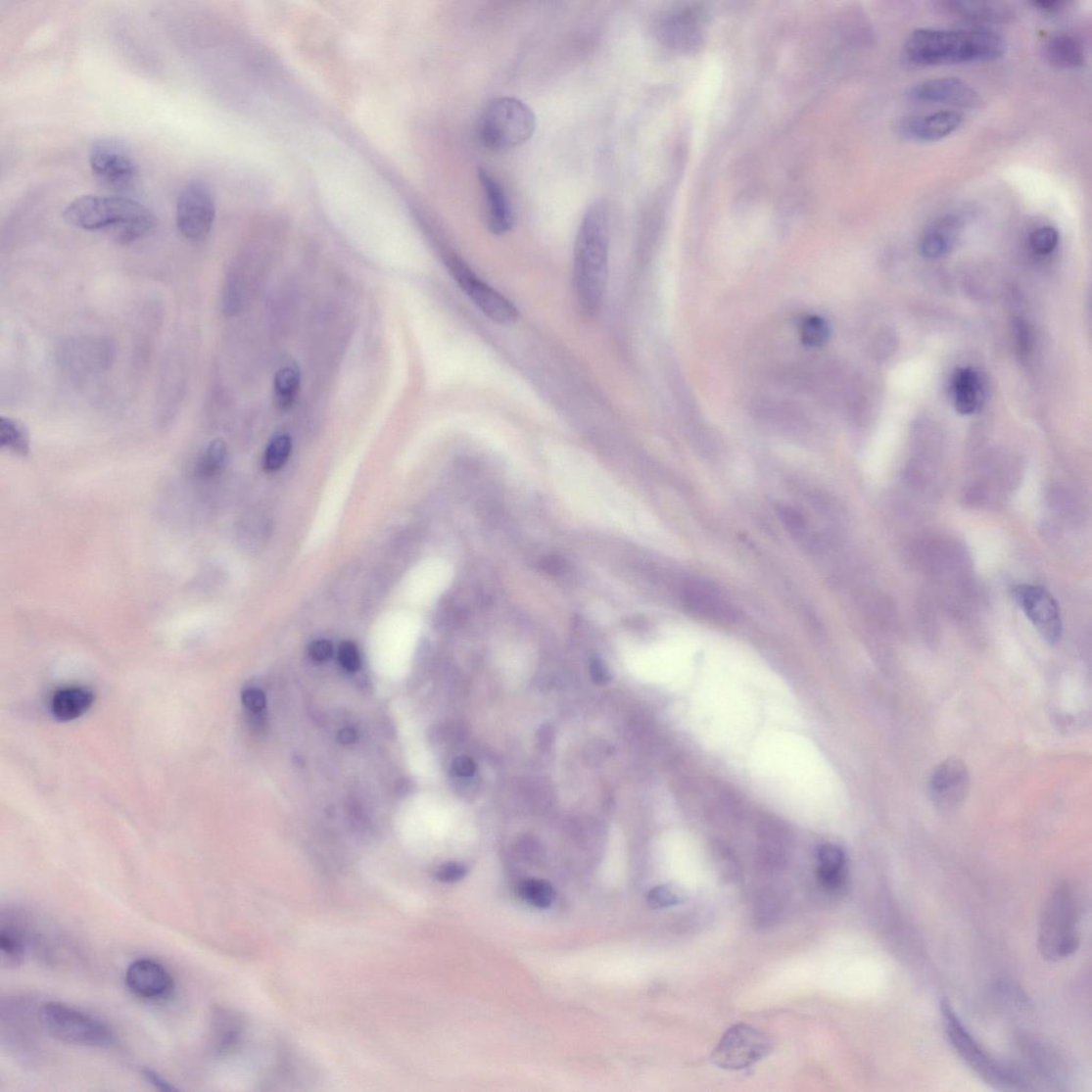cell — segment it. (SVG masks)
<instances>
[{
	"label": "cell",
	"instance_id": "26",
	"mask_svg": "<svg viewBox=\"0 0 1092 1092\" xmlns=\"http://www.w3.org/2000/svg\"><path fill=\"white\" fill-rule=\"evenodd\" d=\"M947 7L957 16L971 21L1001 23L1012 18L1011 10L1000 4L954 2Z\"/></svg>",
	"mask_w": 1092,
	"mask_h": 1092
},
{
	"label": "cell",
	"instance_id": "12",
	"mask_svg": "<svg viewBox=\"0 0 1092 1092\" xmlns=\"http://www.w3.org/2000/svg\"><path fill=\"white\" fill-rule=\"evenodd\" d=\"M1014 597L1043 640L1051 644L1061 640L1063 622L1060 607L1045 588L1018 586L1014 590Z\"/></svg>",
	"mask_w": 1092,
	"mask_h": 1092
},
{
	"label": "cell",
	"instance_id": "21",
	"mask_svg": "<svg viewBox=\"0 0 1092 1092\" xmlns=\"http://www.w3.org/2000/svg\"><path fill=\"white\" fill-rule=\"evenodd\" d=\"M952 393L957 411L964 415L977 412L985 401V388L981 378L977 371L970 367L955 370Z\"/></svg>",
	"mask_w": 1092,
	"mask_h": 1092
},
{
	"label": "cell",
	"instance_id": "34",
	"mask_svg": "<svg viewBox=\"0 0 1092 1092\" xmlns=\"http://www.w3.org/2000/svg\"><path fill=\"white\" fill-rule=\"evenodd\" d=\"M683 897L671 886L659 885L647 893L646 902L653 909H664L681 904Z\"/></svg>",
	"mask_w": 1092,
	"mask_h": 1092
},
{
	"label": "cell",
	"instance_id": "22",
	"mask_svg": "<svg viewBox=\"0 0 1092 1092\" xmlns=\"http://www.w3.org/2000/svg\"><path fill=\"white\" fill-rule=\"evenodd\" d=\"M818 878L831 892L841 890L847 878V861L842 848L833 844L822 845L818 853Z\"/></svg>",
	"mask_w": 1092,
	"mask_h": 1092
},
{
	"label": "cell",
	"instance_id": "4",
	"mask_svg": "<svg viewBox=\"0 0 1092 1092\" xmlns=\"http://www.w3.org/2000/svg\"><path fill=\"white\" fill-rule=\"evenodd\" d=\"M941 1022L950 1045L972 1071L983 1082L998 1090L1027 1089V1078L1018 1068L1005 1064L983 1049L954 1010L944 999L940 1003Z\"/></svg>",
	"mask_w": 1092,
	"mask_h": 1092
},
{
	"label": "cell",
	"instance_id": "31",
	"mask_svg": "<svg viewBox=\"0 0 1092 1092\" xmlns=\"http://www.w3.org/2000/svg\"><path fill=\"white\" fill-rule=\"evenodd\" d=\"M293 442L286 435L275 437L263 455V469L267 472H277L287 462L292 453Z\"/></svg>",
	"mask_w": 1092,
	"mask_h": 1092
},
{
	"label": "cell",
	"instance_id": "14",
	"mask_svg": "<svg viewBox=\"0 0 1092 1092\" xmlns=\"http://www.w3.org/2000/svg\"><path fill=\"white\" fill-rule=\"evenodd\" d=\"M910 101L930 104H950L963 108H978L981 98L973 87L966 81L953 78H937L918 83L907 92Z\"/></svg>",
	"mask_w": 1092,
	"mask_h": 1092
},
{
	"label": "cell",
	"instance_id": "3",
	"mask_svg": "<svg viewBox=\"0 0 1092 1092\" xmlns=\"http://www.w3.org/2000/svg\"><path fill=\"white\" fill-rule=\"evenodd\" d=\"M65 221L85 231L105 232L119 244H130L150 235L155 214L141 203L118 196H81L70 202Z\"/></svg>",
	"mask_w": 1092,
	"mask_h": 1092
},
{
	"label": "cell",
	"instance_id": "36",
	"mask_svg": "<svg viewBox=\"0 0 1092 1092\" xmlns=\"http://www.w3.org/2000/svg\"><path fill=\"white\" fill-rule=\"evenodd\" d=\"M466 874L467 869L463 864L449 862L439 867L436 871V878L444 883H453L463 879Z\"/></svg>",
	"mask_w": 1092,
	"mask_h": 1092
},
{
	"label": "cell",
	"instance_id": "27",
	"mask_svg": "<svg viewBox=\"0 0 1092 1092\" xmlns=\"http://www.w3.org/2000/svg\"><path fill=\"white\" fill-rule=\"evenodd\" d=\"M0 447L22 457H26L30 451V436L28 429L17 419L2 416L0 418Z\"/></svg>",
	"mask_w": 1092,
	"mask_h": 1092
},
{
	"label": "cell",
	"instance_id": "19",
	"mask_svg": "<svg viewBox=\"0 0 1092 1092\" xmlns=\"http://www.w3.org/2000/svg\"><path fill=\"white\" fill-rule=\"evenodd\" d=\"M29 943L31 934L23 919L11 914L3 916L0 926V964L3 968H19L25 960Z\"/></svg>",
	"mask_w": 1092,
	"mask_h": 1092
},
{
	"label": "cell",
	"instance_id": "17",
	"mask_svg": "<svg viewBox=\"0 0 1092 1092\" xmlns=\"http://www.w3.org/2000/svg\"><path fill=\"white\" fill-rule=\"evenodd\" d=\"M485 204V219L488 229L495 235H505L513 229L515 214L507 192L498 179L487 170H478Z\"/></svg>",
	"mask_w": 1092,
	"mask_h": 1092
},
{
	"label": "cell",
	"instance_id": "18",
	"mask_svg": "<svg viewBox=\"0 0 1092 1092\" xmlns=\"http://www.w3.org/2000/svg\"><path fill=\"white\" fill-rule=\"evenodd\" d=\"M963 122L964 118L959 113L941 111L905 119L897 125V131L908 140L933 142L951 136Z\"/></svg>",
	"mask_w": 1092,
	"mask_h": 1092
},
{
	"label": "cell",
	"instance_id": "39",
	"mask_svg": "<svg viewBox=\"0 0 1092 1092\" xmlns=\"http://www.w3.org/2000/svg\"><path fill=\"white\" fill-rule=\"evenodd\" d=\"M778 512L780 518L790 530L798 531L805 526V519L796 509L783 506L779 508Z\"/></svg>",
	"mask_w": 1092,
	"mask_h": 1092
},
{
	"label": "cell",
	"instance_id": "20",
	"mask_svg": "<svg viewBox=\"0 0 1092 1092\" xmlns=\"http://www.w3.org/2000/svg\"><path fill=\"white\" fill-rule=\"evenodd\" d=\"M243 1037V1021L229 1010L218 1008L212 1016L210 1045L213 1053L225 1056L233 1053Z\"/></svg>",
	"mask_w": 1092,
	"mask_h": 1092
},
{
	"label": "cell",
	"instance_id": "32",
	"mask_svg": "<svg viewBox=\"0 0 1092 1092\" xmlns=\"http://www.w3.org/2000/svg\"><path fill=\"white\" fill-rule=\"evenodd\" d=\"M1060 234L1052 226L1039 227L1029 237V247L1039 256H1048L1058 247Z\"/></svg>",
	"mask_w": 1092,
	"mask_h": 1092
},
{
	"label": "cell",
	"instance_id": "13",
	"mask_svg": "<svg viewBox=\"0 0 1092 1092\" xmlns=\"http://www.w3.org/2000/svg\"><path fill=\"white\" fill-rule=\"evenodd\" d=\"M970 788V774L967 765L958 759L941 763L930 779V796L935 805L943 811H953L962 806Z\"/></svg>",
	"mask_w": 1092,
	"mask_h": 1092
},
{
	"label": "cell",
	"instance_id": "11",
	"mask_svg": "<svg viewBox=\"0 0 1092 1092\" xmlns=\"http://www.w3.org/2000/svg\"><path fill=\"white\" fill-rule=\"evenodd\" d=\"M215 203L210 187L201 181L188 183L176 202V226L190 242H203L212 232Z\"/></svg>",
	"mask_w": 1092,
	"mask_h": 1092
},
{
	"label": "cell",
	"instance_id": "23",
	"mask_svg": "<svg viewBox=\"0 0 1092 1092\" xmlns=\"http://www.w3.org/2000/svg\"><path fill=\"white\" fill-rule=\"evenodd\" d=\"M95 700L94 692L85 687L59 689L52 700V713L59 722H71L86 714Z\"/></svg>",
	"mask_w": 1092,
	"mask_h": 1092
},
{
	"label": "cell",
	"instance_id": "35",
	"mask_svg": "<svg viewBox=\"0 0 1092 1092\" xmlns=\"http://www.w3.org/2000/svg\"><path fill=\"white\" fill-rule=\"evenodd\" d=\"M339 659L342 666L348 671L355 672L361 667V657H359L356 645L352 641H343L340 644Z\"/></svg>",
	"mask_w": 1092,
	"mask_h": 1092
},
{
	"label": "cell",
	"instance_id": "5",
	"mask_svg": "<svg viewBox=\"0 0 1092 1092\" xmlns=\"http://www.w3.org/2000/svg\"><path fill=\"white\" fill-rule=\"evenodd\" d=\"M1079 907L1072 887L1062 884L1048 897L1038 926V949L1049 962L1072 956L1079 946Z\"/></svg>",
	"mask_w": 1092,
	"mask_h": 1092
},
{
	"label": "cell",
	"instance_id": "25",
	"mask_svg": "<svg viewBox=\"0 0 1092 1092\" xmlns=\"http://www.w3.org/2000/svg\"><path fill=\"white\" fill-rule=\"evenodd\" d=\"M1046 54L1050 63L1059 68H1078L1085 63L1083 45L1069 34L1054 35L1047 43Z\"/></svg>",
	"mask_w": 1092,
	"mask_h": 1092
},
{
	"label": "cell",
	"instance_id": "38",
	"mask_svg": "<svg viewBox=\"0 0 1092 1092\" xmlns=\"http://www.w3.org/2000/svg\"><path fill=\"white\" fill-rule=\"evenodd\" d=\"M309 654L316 663H326L333 655V645L329 641H316L310 644Z\"/></svg>",
	"mask_w": 1092,
	"mask_h": 1092
},
{
	"label": "cell",
	"instance_id": "16",
	"mask_svg": "<svg viewBox=\"0 0 1092 1092\" xmlns=\"http://www.w3.org/2000/svg\"><path fill=\"white\" fill-rule=\"evenodd\" d=\"M682 601L688 613L716 622H734L738 611L712 585L694 581L683 588Z\"/></svg>",
	"mask_w": 1092,
	"mask_h": 1092
},
{
	"label": "cell",
	"instance_id": "24",
	"mask_svg": "<svg viewBox=\"0 0 1092 1092\" xmlns=\"http://www.w3.org/2000/svg\"><path fill=\"white\" fill-rule=\"evenodd\" d=\"M958 229L959 220L954 215H946L923 235L920 242L921 255L928 260H937L949 254L955 244Z\"/></svg>",
	"mask_w": 1092,
	"mask_h": 1092
},
{
	"label": "cell",
	"instance_id": "44",
	"mask_svg": "<svg viewBox=\"0 0 1092 1092\" xmlns=\"http://www.w3.org/2000/svg\"><path fill=\"white\" fill-rule=\"evenodd\" d=\"M1034 6L1037 7L1039 10H1042V11L1058 12L1065 6V3H1063V2H1037V3H1034Z\"/></svg>",
	"mask_w": 1092,
	"mask_h": 1092
},
{
	"label": "cell",
	"instance_id": "6",
	"mask_svg": "<svg viewBox=\"0 0 1092 1092\" xmlns=\"http://www.w3.org/2000/svg\"><path fill=\"white\" fill-rule=\"evenodd\" d=\"M535 130L536 116L530 106L518 99L499 98L480 115L477 136L486 149L502 152L522 146Z\"/></svg>",
	"mask_w": 1092,
	"mask_h": 1092
},
{
	"label": "cell",
	"instance_id": "15",
	"mask_svg": "<svg viewBox=\"0 0 1092 1092\" xmlns=\"http://www.w3.org/2000/svg\"><path fill=\"white\" fill-rule=\"evenodd\" d=\"M125 980L128 989L144 1000L162 1001L174 991V979L169 972L152 959L141 958L131 963Z\"/></svg>",
	"mask_w": 1092,
	"mask_h": 1092
},
{
	"label": "cell",
	"instance_id": "42",
	"mask_svg": "<svg viewBox=\"0 0 1092 1092\" xmlns=\"http://www.w3.org/2000/svg\"><path fill=\"white\" fill-rule=\"evenodd\" d=\"M338 739L342 745H353L357 739L356 731L353 728H344L339 732Z\"/></svg>",
	"mask_w": 1092,
	"mask_h": 1092
},
{
	"label": "cell",
	"instance_id": "9",
	"mask_svg": "<svg viewBox=\"0 0 1092 1092\" xmlns=\"http://www.w3.org/2000/svg\"><path fill=\"white\" fill-rule=\"evenodd\" d=\"M452 279L483 313L501 325H509L519 318V310L505 296L480 279L460 257L446 258Z\"/></svg>",
	"mask_w": 1092,
	"mask_h": 1092
},
{
	"label": "cell",
	"instance_id": "33",
	"mask_svg": "<svg viewBox=\"0 0 1092 1092\" xmlns=\"http://www.w3.org/2000/svg\"><path fill=\"white\" fill-rule=\"evenodd\" d=\"M801 336L806 345L820 347L830 339V327L824 319L810 317L802 323Z\"/></svg>",
	"mask_w": 1092,
	"mask_h": 1092
},
{
	"label": "cell",
	"instance_id": "43",
	"mask_svg": "<svg viewBox=\"0 0 1092 1092\" xmlns=\"http://www.w3.org/2000/svg\"><path fill=\"white\" fill-rule=\"evenodd\" d=\"M592 674H593V680H594V681H595L596 683H598V684H601V683H604V682H606V681L608 680V678H609V677H608V672H607V670H606V669H605V667H604V666H603V665H602L601 663H599V662H595V663H594V664L593 665V667H592Z\"/></svg>",
	"mask_w": 1092,
	"mask_h": 1092
},
{
	"label": "cell",
	"instance_id": "7",
	"mask_svg": "<svg viewBox=\"0 0 1092 1092\" xmlns=\"http://www.w3.org/2000/svg\"><path fill=\"white\" fill-rule=\"evenodd\" d=\"M39 1022L48 1035L70 1045L107 1048L116 1041L114 1031L101 1020L64 1003L42 1005Z\"/></svg>",
	"mask_w": 1092,
	"mask_h": 1092
},
{
	"label": "cell",
	"instance_id": "30",
	"mask_svg": "<svg viewBox=\"0 0 1092 1092\" xmlns=\"http://www.w3.org/2000/svg\"><path fill=\"white\" fill-rule=\"evenodd\" d=\"M517 894L528 905L546 909L554 903L556 892L553 885L542 879H528L517 887Z\"/></svg>",
	"mask_w": 1092,
	"mask_h": 1092
},
{
	"label": "cell",
	"instance_id": "29",
	"mask_svg": "<svg viewBox=\"0 0 1092 1092\" xmlns=\"http://www.w3.org/2000/svg\"><path fill=\"white\" fill-rule=\"evenodd\" d=\"M227 454L229 452H227L224 441L220 439L212 441L200 454L195 467V475L202 479L219 475L226 464Z\"/></svg>",
	"mask_w": 1092,
	"mask_h": 1092
},
{
	"label": "cell",
	"instance_id": "10",
	"mask_svg": "<svg viewBox=\"0 0 1092 1092\" xmlns=\"http://www.w3.org/2000/svg\"><path fill=\"white\" fill-rule=\"evenodd\" d=\"M771 1049V1039L762 1030L739 1023L727 1030L712 1053V1061L723 1069L742 1070L764 1059Z\"/></svg>",
	"mask_w": 1092,
	"mask_h": 1092
},
{
	"label": "cell",
	"instance_id": "41",
	"mask_svg": "<svg viewBox=\"0 0 1092 1092\" xmlns=\"http://www.w3.org/2000/svg\"><path fill=\"white\" fill-rule=\"evenodd\" d=\"M142 1075L147 1078V1081L152 1084L156 1089L161 1091H175L169 1082L166 1081L161 1074L151 1069H143Z\"/></svg>",
	"mask_w": 1092,
	"mask_h": 1092
},
{
	"label": "cell",
	"instance_id": "1",
	"mask_svg": "<svg viewBox=\"0 0 1092 1092\" xmlns=\"http://www.w3.org/2000/svg\"><path fill=\"white\" fill-rule=\"evenodd\" d=\"M610 245V211L603 199L587 209L574 247L573 285L584 313L596 314L607 284Z\"/></svg>",
	"mask_w": 1092,
	"mask_h": 1092
},
{
	"label": "cell",
	"instance_id": "40",
	"mask_svg": "<svg viewBox=\"0 0 1092 1092\" xmlns=\"http://www.w3.org/2000/svg\"><path fill=\"white\" fill-rule=\"evenodd\" d=\"M451 772L455 776L469 778L475 775L476 764L469 757L455 758L451 763Z\"/></svg>",
	"mask_w": 1092,
	"mask_h": 1092
},
{
	"label": "cell",
	"instance_id": "2",
	"mask_svg": "<svg viewBox=\"0 0 1092 1092\" xmlns=\"http://www.w3.org/2000/svg\"><path fill=\"white\" fill-rule=\"evenodd\" d=\"M1006 43L991 29H918L907 38L903 55L921 67L994 62L1003 57Z\"/></svg>",
	"mask_w": 1092,
	"mask_h": 1092
},
{
	"label": "cell",
	"instance_id": "37",
	"mask_svg": "<svg viewBox=\"0 0 1092 1092\" xmlns=\"http://www.w3.org/2000/svg\"><path fill=\"white\" fill-rule=\"evenodd\" d=\"M242 701L251 713H260L266 706V695L257 688H249L243 692Z\"/></svg>",
	"mask_w": 1092,
	"mask_h": 1092
},
{
	"label": "cell",
	"instance_id": "28",
	"mask_svg": "<svg viewBox=\"0 0 1092 1092\" xmlns=\"http://www.w3.org/2000/svg\"><path fill=\"white\" fill-rule=\"evenodd\" d=\"M300 382H302L300 371L294 365L284 366L275 374L274 400L280 409L287 410L293 405L300 389Z\"/></svg>",
	"mask_w": 1092,
	"mask_h": 1092
},
{
	"label": "cell",
	"instance_id": "8",
	"mask_svg": "<svg viewBox=\"0 0 1092 1092\" xmlns=\"http://www.w3.org/2000/svg\"><path fill=\"white\" fill-rule=\"evenodd\" d=\"M89 164L96 181L116 194H130L139 186V166L121 140H95L90 148Z\"/></svg>",
	"mask_w": 1092,
	"mask_h": 1092
}]
</instances>
